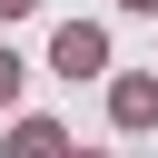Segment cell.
<instances>
[{"label":"cell","mask_w":158,"mask_h":158,"mask_svg":"<svg viewBox=\"0 0 158 158\" xmlns=\"http://www.w3.org/2000/svg\"><path fill=\"white\" fill-rule=\"evenodd\" d=\"M49 69H69V79H99V69H109V30H99V20H69V30L49 40Z\"/></svg>","instance_id":"cell-1"},{"label":"cell","mask_w":158,"mask_h":158,"mask_svg":"<svg viewBox=\"0 0 158 158\" xmlns=\"http://www.w3.org/2000/svg\"><path fill=\"white\" fill-rule=\"evenodd\" d=\"M109 118H118V128H158V69H128V79L109 89Z\"/></svg>","instance_id":"cell-2"},{"label":"cell","mask_w":158,"mask_h":158,"mask_svg":"<svg viewBox=\"0 0 158 158\" xmlns=\"http://www.w3.org/2000/svg\"><path fill=\"white\" fill-rule=\"evenodd\" d=\"M10 99H20V59L0 49V109H10Z\"/></svg>","instance_id":"cell-4"},{"label":"cell","mask_w":158,"mask_h":158,"mask_svg":"<svg viewBox=\"0 0 158 158\" xmlns=\"http://www.w3.org/2000/svg\"><path fill=\"white\" fill-rule=\"evenodd\" d=\"M20 10H40V0H0V20H20Z\"/></svg>","instance_id":"cell-5"},{"label":"cell","mask_w":158,"mask_h":158,"mask_svg":"<svg viewBox=\"0 0 158 158\" xmlns=\"http://www.w3.org/2000/svg\"><path fill=\"white\" fill-rule=\"evenodd\" d=\"M0 158H69V138H59V118H20Z\"/></svg>","instance_id":"cell-3"},{"label":"cell","mask_w":158,"mask_h":158,"mask_svg":"<svg viewBox=\"0 0 158 158\" xmlns=\"http://www.w3.org/2000/svg\"><path fill=\"white\" fill-rule=\"evenodd\" d=\"M118 10H158V0H118Z\"/></svg>","instance_id":"cell-6"}]
</instances>
